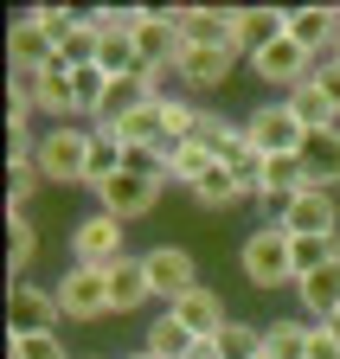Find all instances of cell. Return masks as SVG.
I'll list each match as a JSON object with an SVG mask.
<instances>
[{
  "label": "cell",
  "instance_id": "cell-1",
  "mask_svg": "<svg viewBox=\"0 0 340 359\" xmlns=\"http://www.w3.org/2000/svg\"><path fill=\"white\" fill-rule=\"evenodd\" d=\"M238 269L250 289H295L302 276H295V231H283V224H257L244 244H238Z\"/></svg>",
  "mask_w": 340,
  "mask_h": 359
},
{
  "label": "cell",
  "instance_id": "cell-2",
  "mask_svg": "<svg viewBox=\"0 0 340 359\" xmlns=\"http://www.w3.org/2000/svg\"><path fill=\"white\" fill-rule=\"evenodd\" d=\"M39 173L46 187H83L90 193V122H52L39 128Z\"/></svg>",
  "mask_w": 340,
  "mask_h": 359
},
{
  "label": "cell",
  "instance_id": "cell-3",
  "mask_svg": "<svg viewBox=\"0 0 340 359\" xmlns=\"http://www.w3.org/2000/svg\"><path fill=\"white\" fill-rule=\"evenodd\" d=\"M129 257V224L122 218H109V212H83L77 224H71V263H83V269H109V263H122Z\"/></svg>",
  "mask_w": 340,
  "mask_h": 359
},
{
  "label": "cell",
  "instance_id": "cell-4",
  "mask_svg": "<svg viewBox=\"0 0 340 359\" xmlns=\"http://www.w3.org/2000/svg\"><path fill=\"white\" fill-rule=\"evenodd\" d=\"M58 314L71 327H90V321H109V269H83V263H71L64 276H58Z\"/></svg>",
  "mask_w": 340,
  "mask_h": 359
},
{
  "label": "cell",
  "instance_id": "cell-5",
  "mask_svg": "<svg viewBox=\"0 0 340 359\" xmlns=\"http://www.w3.org/2000/svg\"><path fill=\"white\" fill-rule=\"evenodd\" d=\"M58 295L46 289V283H32V276H20V283H7V340H32V334H58Z\"/></svg>",
  "mask_w": 340,
  "mask_h": 359
},
{
  "label": "cell",
  "instance_id": "cell-6",
  "mask_svg": "<svg viewBox=\"0 0 340 359\" xmlns=\"http://www.w3.org/2000/svg\"><path fill=\"white\" fill-rule=\"evenodd\" d=\"M161 193H167V180H148V173H109L103 187H90V199H97V212H109V218H122V224H135V218H148L154 205H161Z\"/></svg>",
  "mask_w": 340,
  "mask_h": 359
},
{
  "label": "cell",
  "instance_id": "cell-7",
  "mask_svg": "<svg viewBox=\"0 0 340 359\" xmlns=\"http://www.w3.org/2000/svg\"><path fill=\"white\" fill-rule=\"evenodd\" d=\"M244 142L257 148L264 161H276V154H302V142H308V128L289 116V103L276 97V103H257L244 116Z\"/></svg>",
  "mask_w": 340,
  "mask_h": 359
},
{
  "label": "cell",
  "instance_id": "cell-8",
  "mask_svg": "<svg viewBox=\"0 0 340 359\" xmlns=\"http://www.w3.org/2000/svg\"><path fill=\"white\" fill-rule=\"evenodd\" d=\"M142 263H148V283H154V295H161L167 308L199 289V257H193L186 244H154V250H142Z\"/></svg>",
  "mask_w": 340,
  "mask_h": 359
},
{
  "label": "cell",
  "instance_id": "cell-9",
  "mask_svg": "<svg viewBox=\"0 0 340 359\" xmlns=\"http://www.w3.org/2000/svg\"><path fill=\"white\" fill-rule=\"evenodd\" d=\"M244 65H250V77H257V83H270L276 97H289L295 83H308V77H315V65H321V58H308V52H302L295 39H276L270 52L244 58Z\"/></svg>",
  "mask_w": 340,
  "mask_h": 359
},
{
  "label": "cell",
  "instance_id": "cell-10",
  "mask_svg": "<svg viewBox=\"0 0 340 359\" xmlns=\"http://www.w3.org/2000/svg\"><path fill=\"white\" fill-rule=\"evenodd\" d=\"M238 65H244V52H212V45H186L180 52V77H186V90L193 97H219V90L238 77Z\"/></svg>",
  "mask_w": 340,
  "mask_h": 359
},
{
  "label": "cell",
  "instance_id": "cell-11",
  "mask_svg": "<svg viewBox=\"0 0 340 359\" xmlns=\"http://www.w3.org/2000/svg\"><path fill=\"white\" fill-rule=\"evenodd\" d=\"M174 26L186 45H212V52H238V7H174Z\"/></svg>",
  "mask_w": 340,
  "mask_h": 359
},
{
  "label": "cell",
  "instance_id": "cell-12",
  "mask_svg": "<svg viewBox=\"0 0 340 359\" xmlns=\"http://www.w3.org/2000/svg\"><path fill=\"white\" fill-rule=\"evenodd\" d=\"M58 58V39L46 32V26H39L32 13H20V20H7V71H46Z\"/></svg>",
  "mask_w": 340,
  "mask_h": 359
},
{
  "label": "cell",
  "instance_id": "cell-13",
  "mask_svg": "<svg viewBox=\"0 0 340 359\" xmlns=\"http://www.w3.org/2000/svg\"><path fill=\"white\" fill-rule=\"evenodd\" d=\"M283 231H295V238H327V231H340V205H334V193H321V187H308V193H295L289 205H283Z\"/></svg>",
  "mask_w": 340,
  "mask_h": 359
},
{
  "label": "cell",
  "instance_id": "cell-14",
  "mask_svg": "<svg viewBox=\"0 0 340 359\" xmlns=\"http://www.w3.org/2000/svg\"><path fill=\"white\" fill-rule=\"evenodd\" d=\"M295 193H308V167H302V154H276V161H264V180H257V205L270 212V224L283 218V205H289Z\"/></svg>",
  "mask_w": 340,
  "mask_h": 359
},
{
  "label": "cell",
  "instance_id": "cell-15",
  "mask_svg": "<svg viewBox=\"0 0 340 359\" xmlns=\"http://www.w3.org/2000/svg\"><path fill=\"white\" fill-rule=\"evenodd\" d=\"M135 52H142V65H180L186 39H180V26H174V7H148V13H142Z\"/></svg>",
  "mask_w": 340,
  "mask_h": 359
},
{
  "label": "cell",
  "instance_id": "cell-16",
  "mask_svg": "<svg viewBox=\"0 0 340 359\" xmlns=\"http://www.w3.org/2000/svg\"><path fill=\"white\" fill-rule=\"evenodd\" d=\"M289 39L308 58H334L340 45V7H289Z\"/></svg>",
  "mask_w": 340,
  "mask_h": 359
},
{
  "label": "cell",
  "instance_id": "cell-17",
  "mask_svg": "<svg viewBox=\"0 0 340 359\" xmlns=\"http://www.w3.org/2000/svg\"><path fill=\"white\" fill-rule=\"evenodd\" d=\"M167 314H174V321L193 334V340H212V334H219L225 321H231V308H225V295L219 289H212V283H199L193 295H180L174 308H167Z\"/></svg>",
  "mask_w": 340,
  "mask_h": 359
},
{
  "label": "cell",
  "instance_id": "cell-18",
  "mask_svg": "<svg viewBox=\"0 0 340 359\" xmlns=\"http://www.w3.org/2000/svg\"><path fill=\"white\" fill-rule=\"evenodd\" d=\"M32 103H39V116H52V122H77L71 65H64V58H52L46 71H32Z\"/></svg>",
  "mask_w": 340,
  "mask_h": 359
},
{
  "label": "cell",
  "instance_id": "cell-19",
  "mask_svg": "<svg viewBox=\"0 0 340 359\" xmlns=\"http://www.w3.org/2000/svg\"><path fill=\"white\" fill-rule=\"evenodd\" d=\"M148 302H154L148 263H142V257H122V263H109V308H116V314H142Z\"/></svg>",
  "mask_w": 340,
  "mask_h": 359
},
{
  "label": "cell",
  "instance_id": "cell-20",
  "mask_svg": "<svg viewBox=\"0 0 340 359\" xmlns=\"http://www.w3.org/2000/svg\"><path fill=\"white\" fill-rule=\"evenodd\" d=\"M276 39H289V13L283 7H238V52L244 58L270 52Z\"/></svg>",
  "mask_w": 340,
  "mask_h": 359
},
{
  "label": "cell",
  "instance_id": "cell-21",
  "mask_svg": "<svg viewBox=\"0 0 340 359\" xmlns=\"http://www.w3.org/2000/svg\"><path fill=\"white\" fill-rule=\"evenodd\" d=\"M295 308H302V321H334L340 314V263H327V269H315V276H302L295 283Z\"/></svg>",
  "mask_w": 340,
  "mask_h": 359
},
{
  "label": "cell",
  "instance_id": "cell-22",
  "mask_svg": "<svg viewBox=\"0 0 340 359\" xmlns=\"http://www.w3.org/2000/svg\"><path fill=\"white\" fill-rule=\"evenodd\" d=\"M315 321L302 314H283V321H264V359H308L315 353Z\"/></svg>",
  "mask_w": 340,
  "mask_h": 359
},
{
  "label": "cell",
  "instance_id": "cell-23",
  "mask_svg": "<svg viewBox=\"0 0 340 359\" xmlns=\"http://www.w3.org/2000/svg\"><path fill=\"white\" fill-rule=\"evenodd\" d=\"M302 167H308V187L340 193V128H321L302 142Z\"/></svg>",
  "mask_w": 340,
  "mask_h": 359
},
{
  "label": "cell",
  "instance_id": "cell-24",
  "mask_svg": "<svg viewBox=\"0 0 340 359\" xmlns=\"http://www.w3.org/2000/svg\"><path fill=\"white\" fill-rule=\"evenodd\" d=\"M283 103H289V116L302 122L308 135H321V128H340V109H334V103L321 97V83H315V77H308V83H295Z\"/></svg>",
  "mask_w": 340,
  "mask_h": 359
},
{
  "label": "cell",
  "instance_id": "cell-25",
  "mask_svg": "<svg viewBox=\"0 0 340 359\" xmlns=\"http://www.w3.org/2000/svg\"><path fill=\"white\" fill-rule=\"evenodd\" d=\"M32 257H39V224H32V212L7 205V276L13 283L32 269Z\"/></svg>",
  "mask_w": 340,
  "mask_h": 359
},
{
  "label": "cell",
  "instance_id": "cell-26",
  "mask_svg": "<svg viewBox=\"0 0 340 359\" xmlns=\"http://www.w3.org/2000/svg\"><path fill=\"white\" fill-rule=\"evenodd\" d=\"M244 199H250V187H244L231 167H212L199 187H193V205H199V212H231V205H244Z\"/></svg>",
  "mask_w": 340,
  "mask_h": 359
},
{
  "label": "cell",
  "instance_id": "cell-27",
  "mask_svg": "<svg viewBox=\"0 0 340 359\" xmlns=\"http://www.w3.org/2000/svg\"><path fill=\"white\" fill-rule=\"evenodd\" d=\"M212 167H219V161H212V148H205V142H180L174 154H167V187H180V193H193L199 180L212 173Z\"/></svg>",
  "mask_w": 340,
  "mask_h": 359
},
{
  "label": "cell",
  "instance_id": "cell-28",
  "mask_svg": "<svg viewBox=\"0 0 340 359\" xmlns=\"http://www.w3.org/2000/svg\"><path fill=\"white\" fill-rule=\"evenodd\" d=\"M212 346H219V359H264V321H231L212 334Z\"/></svg>",
  "mask_w": 340,
  "mask_h": 359
},
{
  "label": "cell",
  "instance_id": "cell-29",
  "mask_svg": "<svg viewBox=\"0 0 340 359\" xmlns=\"http://www.w3.org/2000/svg\"><path fill=\"white\" fill-rule=\"evenodd\" d=\"M193 346H199V340H193V334L174 321V314H161V321L142 334V353H148V359H186Z\"/></svg>",
  "mask_w": 340,
  "mask_h": 359
},
{
  "label": "cell",
  "instance_id": "cell-30",
  "mask_svg": "<svg viewBox=\"0 0 340 359\" xmlns=\"http://www.w3.org/2000/svg\"><path fill=\"white\" fill-rule=\"evenodd\" d=\"M142 103H148L142 77H122V83H109V97H103V116H97V128H116V122H129Z\"/></svg>",
  "mask_w": 340,
  "mask_h": 359
},
{
  "label": "cell",
  "instance_id": "cell-31",
  "mask_svg": "<svg viewBox=\"0 0 340 359\" xmlns=\"http://www.w3.org/2000/svg\"><path fill=\"white\" fill-rule=\"evenodd\" d=\"M116 135L129 148H167V128H161V103H142L129 122H116Z\"/></svg>",
  "mask_w": 340,
  "mask_h": 359
},
{
  "label": "cell",
  "instance_id": "cell-32",
  "mask_svg": "<svg viewBox=\"0 0 340 359\" xmlns=\"http://www.w3.org/2000/svg\"><path fill=\"white\" fill-rule=\"evenodd\" d=\"M71 97H77V116H83V122H97V116H103V97H109V77H103L97 65L71 71Z\"/></svg>",
  "mask_w": 340,
  "mask_h": 359
},
{
  "label": "cell",
  "instance_id": "cell-33",
  "mask_svg": "<svg viewBox=\"0 0 340 359\" xmlns=\"http://www.w3.org/2000/svg\"><path fill=\"white\" fill-rule=\"evenodd\" d=\"M327 263H340V231H327V238H295V276H315V269H327Z\"/></svg>",
  "mask_w": 340,
  "mask_h": 359
},
{
  "label": "cell",
  "instance_id": "cell-34",
  "mask_svg": "<svg viewBox=\"0 0 340 359\" xmlns=\"http://www.w3.org/2000/svg\"><path fill=\"white\" fill-rule=\"evenodd\" d=\"M39 187H46V173H39L32 161H13V167H7V205H20V212H26Z\"/></svg>",
  "mask_w": 340,
  "mask_h": 359
},
{
  "label": "cell",
  "instance_id": "cell-35",
  "mask_svg": "<svg viewBox=\"0 0 340 359\" xmlns=\"http://www.w3.org/2000/svg\"><path fill=\"white\" fill-rule=\"evenodd\" d=\"M7 359H71L58 334H32V340H7Z\"/></svg>",
  "mask_w": 340,
  "mask_h": 359
},
{
  "label": "cell",
  "instance_id": "cell-36",
  "mask_svg": "<svg viewBox=\"0 0 340 359\" xmlns=\"http://www.w3.org/2000/svg\"><path fill=\"white\" fill-rule=\"evenodd\" d=\"M26 13H32V20H39V26H46V32H52V39H58V45H64V32H71V26H77V20H83V13H77V7H26Z\"/></svg>",
  "mask_w": 340,
  "mask_h": 359
},
{
  "label": "cell",
  "instance_id": "cell-37",
  "mask_svg": "<svg viewBox=\"0 0 340 359\" xmlns=\"http://www.w3.org/2000/svg\"><path fill=\"white\" fill-rule=\"evenodd\" d=\"M315 83H321V97L340 109V58H321V65H315Z\"/></svg>",
  "mask_w": 340,
  "mask_h": 359
},
{
  "label": "cell",
  "instance_id": "cell-38",
  "mask_svg": "<svg viewBox=\"0 0 340 359\" xmlns=\"http://www.w3.org/2000/svg\"><path fill=\"white\" fill-rule=\"evenodd\" d=\"M321 334L334 340V353H340V314H334V321H321Z\"/></svg>",
  "mask_w": 340,
  "mask_h": 359
},
{
  "label": "cell",
  "instance_id": "cell-39",
  "mask_svg": "<svg viewBox=\"0 0 340 359\" xmlns=\"http://www.w3.org/2000/svg\"><path fill=\"white\" fill-rule=\"evenodd\" d=\"M129 359H148V353H142V346H135V353H129Z\"/></svg>",
  "mask_w": 340,
  "mask_h": 359
},
{
  "label": "cell",
  "instance_id": "cell-40",
  "mask_svg": "<svg viewBox=\"0 0 340 359\" xmlns=\"http://www.w3.org/2000/svg\"><path fill=\"white\" fill-rule=\"evenodd\" d=\"M334 58H340V45H334Z\"/></svg>",
  "mask_w": 340,
  "mask_h": 359
},
{
  "label": "cell",
  "instance_id": "cell-41",
  "mask_svg": "<svg viewBox=\"0 0 340 359\" xmlns=\"http://www.w3.org/2000/svg\"><path fill=\"white\" fill-rule=\"evenodd\" d=\"M90 359H103V353H90Z\"/></svg>",
  "mask_w": 340,
  "mask_h": 359
}]
</instances>
